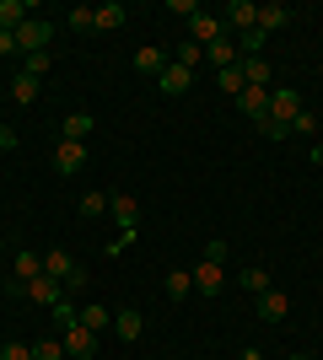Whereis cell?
<instances>
[{
	"instance_id": "1",
	"label": "cell",
	"mask_w": 323,
	"mask_h": 360,
	"mask_svg": "<svg viewBox=\"0 0 323 360\" xmlns=\"http://www.w3.org/2000/svg\"><path fill=\"white\" fill-rule=\"evenodd\" d=\"M44 274H54L65 290H81V285H87V269H81L65 248H49V253H44Z\"/></svg>"
},
{
	"instance_id": "2",
	"label": "cell",
	"mask_w": 323,
	"mask_h": 360,
	"mask_svg": "<svg viewBox=\"0 0 323 360\" xmlns=\"http://www.w3.org/2000/svg\"><path fill=\"white\" fill-rule=\"evenodd\" d=\"M16 290H22V296H32V307H49V312H54V307L70 296V290H65L54 274H38V280H27V285H16Z\"/></svg>"
},
{
	"instance_id": "3",
	"label": "cell",
	"mask_w": 323,
	"mask_h": 360,
	"mask_svg": "<svg viewBox=\"0 0 323 360\" xmlns=\"http://www.w3.org/2000/svg\"><path fill=\"white\" fill-rule=\"evenodd\" d=\"M296 113H302V97H296V86H270V124H286V129H291Z\"/></svg>"
},
{
	"instance_id": "4",
	"label": "cell",
	"mask_w": 323,
	"mask_h": 360,
	"mask_svg": "<svg viewBox=\"0 0 323 360\" xmlns=\"http://www.w3.org/2000/svg\"><path fill=\"white\" fill-rule=\"evenodd\" d=\"M49 38H54V27H49L44 16H27V22L16 27V49H22V54H44Z\"/></svg>"
},
{
	"instance_id": "5",
	"label": "cell",
	"mask_w": 323,
	"mask_h": 360,
	"mask_svg": "<svg viewBox=\"0 0 323 360\" xmlns=\"http://www.w3.org/2000/svg\"><path fill=\"white\" fill-rule=\"evenodd\" d=\"M215 38H227V27H221V16H210V11H205V6H200V11L189 16V44L210 49Z\"/></svg>"
},
{
	"instance_id": "6",
	"label": "cell",
	"mask_w": 323,
	"mask_h": 360,
	"mask_svg": "<svg viewBox=\"0 0 323 360\" xmlns=\"http://www.w3.org/2000/svg\"><path fill=\"white\" fill-rule=\"evenodd\" d=\"M60 345H65V360H92V355H97V333L81 328V323H70Z\"/></svg>"
},
{
	"instance_id": "7",
	"label": "cell",
	"mask_w": 323,
	"mask_h": 360,
	"mask_svg": "<svg viewBox=\"0 0 323 360\" xmlns=\"http://www.w3.org/2000/svg\"><path fill=\"white\" fill-rule=\"evenodd\" d=\"M81 167H87V146H76V140H60V146H54V172H60V178H76Z\"/></svg>"
},
{
	"instance_id": "8",
	"label": "cell",
	"mask_w": 323,
	"mask_h": 360,
	"mask_svg": "<svg viewBox=\"0 0 323 360\" xmlns=\"http://www.w3.org/2000/svg\"><path fill=\"white\" fill-rule=\"evenodd\" d=\"M108 215L119 221V231H135L140 226V199L135 194H108Z\"/></svg>"
},
{
	"instance_id": "9",
	"label": "cell",
	"mask_w": 323,
	"mask_h": 360,
	"mask_svg": "<svg viewBox=\"0 0 323 360\" xmlns=\"http://www.w3.org/2000/svg\"><path fill=\"white\" fill-rule=\"evenodd\" d=\"M253 22H259V6H253V0H232L227 11H221V27H232V32H248Z\"/></svg>"
},
{
	"instance_id": "10",
	"label": "cell",
	"mask_w": 323,
	"mask_h": 360,
	"mask_svg": "<svg viewBox=\"0 0 323 360\" xmlns=\"http://www.w3.org/2000/svg\"><path fill=\"white\" fill-rule=\"evenodd\" d=\"M11 269H16V285H27V280H38V274H44V253L16 248V253H11Z\"/></svg>"
},
{
	"instance_id": "11",
	"label": "cell",
	"mask_w": 323,
	"mask_h": 360,
	"mask_svg": "<svg viewBox=\"0 0 323 360\" xmlns=\"http://www.w3.org/2000/svg\"><path fill=\"white\" fill-rule=\"evenodd\" d=\"M237 108H243L253 124L270 119V91H264V86H243V91H237Z\"/></svg>"
},
{
	"instance_id": "12",
	"label": "cell",
	"mask_w": 323,
	"mask_h": 360,
	"mask_svg": "<svg viewBox=\"0 0 323 360\" xmlns=\"http://www.w3.org/2000/svg\"><path fill=\"white\" fill-rule=\"evenodd\" d=\"M221 285H227V269L200 258V269H194V290H200V296H221Z\"/></svg>"
},
{
	"instance_id": "13",
	"label": "cell",
	"mask_w": 323,
	"mask_h": 360,
	"mask_svg": "<svg viewBox=\"0 0 323 360\" xmlns=\"http://www.w3.org/2000/svg\"><path fill=\"white\" fill-rule=\"evenodd\" d=\"M286 312H291V296L270 285V290H264V296H259V317H264V323H280V317H286Z\"/></svg>"
},
{
	"instance_id": "14",
	"label": "cell",
	"mask_w": 323,
	"mask_h": 360,
	"mask_svg": "<svg viewBox=\"0 0 323 360\" xmlns=\"http://www.w3.org/2000/svg\"><path fill=\"white\" fill-rule=\"evenodd\" d=\"M156 81H162V91H167V97H184V91L194 86V70H184V65H167Z\"/></svg>"
},
{
	"instance_id": "15",
	"label": "cell",
	"mask_w": 323,
	"mask_h": 360,
	"mask_svg": "<svg viewBox=\"0 0 323 360\" xmlns=\"http://www.w3.org/2000/svg\"><path fill=\"white\" fill-rule=\"evenodd\" d=\"M237 70H243L248 86H264V91H270V81H275V65L270 60H237Z\"/></svg>"
},
{
	"instance_id": "16",
	"label": "cell",
	"mask_w": 323,
	"mask_h": 360,
	"mask_svg": "<svg viewBox=\"0 0 323 360\" xmlns=\"http://www.w3.org/2000/svg\"><path fill=\"white\" fill-rule=\"evenodd\" d=\"M32 16V6L27 0H0V32H16L22 22Z\"/></svg>"
},
{
	"instance_id": "17",
	"label": "cell",
	"mask_w": 323,
	"mask_h": 360,
	"mask_svg": "<svg viewBox=\"0 0 323 360\" xmlns=\"http://www.w3.org/2000/svg\"><path fill=\"white\" fill-rule=\"evenodd\" d=\"M167 54H162V49H151V44H146V49H135V70L140 75H162V70H167Z\"/></svg>"
},
{
	"instance_id": "18",
	"label": "cell",
	"mask_w": 323,
	"mask_h": 360,
	"mask_svg": "<svg viewBox=\"0 0 323 360\" xmlns=\"http://www.w3.org/2000/svg\"><path fill=\"white\" fill-rule=\"evenodd\" d=\"M205 60H210L215 70H227V65H237V38H215V44L205 49Z\"/></svg>"
},
{
	"instance_id": "19",
	"label": "cell",
	"mask_w": 323,
	"mask_h": 360,
	"mask_svg": "<svg viewBox=\"0 0 323 360\" xmlns=\"http://www.w3.org/2000/svg\"><path fill=\"white\" fill-rule=\"evenodd\" d=\"M124 22H129V11H124L119 0H108V6H97V32H119Z\"/></svg>"
},
{
	"instance_id": "20",
	"label": "cell",
	"mask_w": 323,
	"mask_h": 360,
	"mask_svg": "<svg viewBox=\"0 0 323 360\" xmlns=\"http://www.w3.org/2000/svg\"><path fill=\"white\" fill-rule=\"evenodd\" d=\"M286 22H291V6H280V0H275V6H259V22H253V27H264V32H280Z\"/></svg>"
},
{
	"instance_id": "21",
	"label": "cell",
	"mask_w": 323,
	"mask_h": 360,
	"mask_svg": "<svg viewBox=\"0 0 323 360\" xmlns=\"http://www.w3.org/2000/svg\"><path fill=\"white\" fill-rule=\"evenodd\" d=\"M162 285H167L172 301H189V290H194V269H167V280H162Z\"/></svg>"
},
{
	"instance_id": "22",
	"label": "cell",
	"mask_w": 323,
	"mask_h": 360,
	"mask_svg": "<svg viewBox=\"0 0 323 360\" xmlns=\"http://www.w3.org/2000/svg\"><path fill=\"white\" fill-rule=\"evenodd\" d=\"M60 135H65V140H76V146H81V140L92 135V113H65Z\"/></svg>"
},
{
	"instance_id": "23",
	"label": "cell",
	"mask_w": 323,
	"mask_h": 360,
	"mask_svg": "<svg viewBox=\"0 0 323 360\" xmlns=\"http://www.w3.org/2000/svg\"><path fill=\"white\" fill-rule=\"evenodd\" d=\"M113 328H119L124 345H135L140 333H146V317H140V312H119V317H113Z\"/></svg>"
},
{
	"instance_id": "24",
	"label": "cell",
	"mask_w": 323,
	"mask_h": 360,
	"mask_svg": "<svg viewBox=\"0 0 323 360\" xmlns=\"http://www.w3.org/2000/svg\"><path fill=\"white\" fill-rule=\"evenodd\" d=\"M38 91H44V81H32V75H16L11 81V103H38Z\"/></svg>"
},
{
	"instance_id": "25",
	"label": "cell",
	"mask_w": 323,
	"mask_h": 360,
	"mask_svg": "<svg viewBox=\"0 0 323 360\" xmlns=\"http://www.w3.org/2000/svg\"><path fill=\"white\" fill-rule=\"evenodd\" d=\"M76 323H81V328H92V333H103L108 323H113V312H108V307H97V301H92V307H81V317H76Z\"/></svg>"
},
{
	"instance_id": "26",
	"label": "cell",
	"mask_w": 323,
	"mask_h": 360,
	"mask_svg": "<svg viewBox=\"0 0 323 360\" xmlns=\"http://www.w3.org/2000/svg\"><path fill=\"white\" fill-rule=\"evenodd\" d=\"M237 285H243L248 296H264V290H270V269H243V274H237Z\"/></svg>"
},
{
	"instance_id": "27",
	"label": "cell",
	"mask_w": 323,
	"mask_h": 360,
	"mask_svg": "<svg viewBox=\"0 0 323 360\" xmlns=\"http://www.w3.org/2000/svg\"><path fill=\"white\" fill-rule=\"evenodd\" d=\"M215 86L227 91V97H237V91H243L248 81H243V70H237V65H227V70H215Z\"/></svg>"
},
{
	"instance_id": "28",
	"label": "cell",
	"mask_w": 323,
	"mask_h": 360,
	"mask_svg": "<svg viewBox=\"0 0 323 360\" xmlns=\"http://www.w3.org/2000/svg\"><path fill=\"white\" fill-rule=\"evenodd\" d=\"M49 65H54V60H49V49H44V54H22V75H32V81H44Z\"/></svg>"
},
{
	"instance_id": "29",
	"label": "cell",
	"mask_w": 323,
	"mask_h": 360,
	"mask_svg": "<svg viewBox=\"0 0 323 360\" xmlns=\"http://www.w3.org/2000/svg\"><path fill=\"white\" fill-rule=\"evenodd\" d=\"M318 124H323V113H312V108H302V113H296V124H291V135H318Z\"/></svg>"
},
{
	"instance_id": "30",
	"label": "cell",
	"mask_w": 323,
	"mask_h": 360,
	"mask_svg": "<svg viewBox=\"0 0 323 360\" xmlns=\"http://www.w3.org/2000/svg\"><path fill=\"white\" fill-rule=\"evenodd\" d=\"M172 65H184V70H194V65H205V49H200V44H178Z\"/></svg>"
},
{
	"instance_id": "31",
	"label": "cell",
	"mask_w": 323,
	"mask_h": 360,
	"mask_svg": "<svg viewBox=\"0 0 323 360\" xmlns=\"http://www.w3.org/2000/svg\"><path fill=\"white\" fill-rule=\"evenodd\" d=\"M70 27H76V32H92L97 27V6H76V11H70Z\"/></svg>"
},
{
	"instance_id": "32",
	"label": "cell",
	"mask_w": 323,
	"mask_h": 360,
	"mask_svg": "<svg viewBox=\"0 0 323 360\" xmlns=\"http://www.w3.org/2000/svg\"><path fill=\"white\" fill-rule=\"evenodd\" d=\"M103 210H108V194H81V215H87V221H97Z\"/></svg>"
},
{
	"instance_id": "33",
	"label": "cell",
	"mask_w": 323,
	"mask_h": 360,
	"mask_svg": "<svg viewBox=\"0 0 323 360\" xmlns=\"http://www.w3.org/2000/svg\"><path fill=\"white\" fill-rule=\"evenodd\" d=\"M32 360H65V345L60 339H44V345H32Z\"/></svg>"
},
{
	"instance_id": "34",
	"label": "cell",
	"mask_w": 323,
	"mask_h": 360,
	"mask_svg": "<svg viewBox=\"0 0 323 360\" xmlns=\"http://www.w3.org/2000/svg\"><path fill=\"white\" fill-rule=\"evenodd\" d=\"M205 264H227V242H221V237L205 242Z\"/></svg>"
},
{
	"instance_id": "35",
	"label": "cell",
	"mask_w": 323,
	"mask_h": 360,
	"mask_svg": "<svg viewBox=\"0 0 323 360\" xmlns=\"http://www.w3.org/2000/svg\"><path fill=\"white\" fill-rule=\"evenodd\" d=\"M0 360H32V349H27V345H22V339H11V345L0 349Z\"/></svg>"
},
{
	"instance_id": "36",
	"label": "cell",
	"mask_w": 323,
	"mask_h": 360,
	"mask_svg": "<svg viewBox=\"0 0 323 360\" xmlns=\"http://www.w3.org/2000/svg\"><path fill=\"white\" fill-rule=\"evenodd\" d=\"M54 317H60V323H65V328H70V323H76V317H81V312H76V301H70V296H65V301H60V307H54Z\"/></svg>"
},
{
	"instance_id": "37",
	"label": "cell",
	"mask_w": 323,
	"mask_h": 360,
	"mask_svg": "<svg viewBox=\"0 0 323 360\" xmlns=\"http://www.w3.org/2000/svg\"><path fill=\"white\" fill-rule=\"evenodd\" d=\"M11 54H22V49H16V32H0V60H11Z\"/></svg>"
},
{
	"instance_id": "38",
	"label": "cell",
	"mask_w": 323,
	"mask_h": 360,
	"mask_svg": "<svg viewBox=\"0 0 323 360\" xmlns=\"http://www.w3.org/2000/svg\"><path fill=\"white\" fill-rule=\"evenodd\" d=\"M167 11H172V16H194L200 6H194V0H167Z\"/></svg>"
},
{
	"instance_id": "39",
	"label": "cell",
	"mask_w": 323,
	"mask_h": 360,
	"mask_svg": "<svg viewBox=\"0 0 323 360\" xmlns=\"http://www.w3.org/2000/svg\"><path fill=\"white\" fill-rule=\"evenodd\" d=\"M16 146V129H6V124H0V150H11Z\"/></svg>"
},
{
	"instance_id": "40",
	"label": "cell",
	"mask_w": 323,
	"mask_h": 360,
	"mask_svg": "<svg viewBox=\"0 0 323 360\" xmlns=\"http://www.w3.org/2000/svg\"><path fill=\"white\" fill-rule=\"evenodd\" d=\"M291 360H312V355H291Z\"/></svg>"
}]
</instances>
